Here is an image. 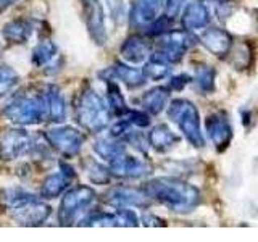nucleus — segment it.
<instances>
[{"label":"nucleus","instance_id":"nucleus-2","mask_svg":"<svg viewBox=\"0 0 258 242\" xmlns=\"http://www.w3.org/2000/svg\"><path fill=\"white\" fill-rule=\"evenodd\" d=\"M75 113L79 126L94 134L102 133L111 121V111L107 100L89 84H86L78 95Z\"/></svg>","mask_w":258,"mask_h":242},{"label":"nucleus","instance_id":"nucleus-28","mask_svg":"<svg viewBox=\"0 0 258 242\" xmlns=\"http://www.w3.org/2000/svg\"><path fill=\"white\" fill-rule=\"evenodd\" d=\"M84 168H86V174L89 177V181L94 183V184H108L111 179L110 168L99 163V161L94 160V158L87 160Z\"/></svg>","mask_w":258,"mask_h":242},{"label":"nucleus","instance_id":"nucleus-24","mask_svg":"<svg viewBox=\"0 0 258 242\" xmlns=\"http://www.w3.org/2000/svg\"><path fill=\"white\" fill-rule=\"evenodd\" d=\"M207 129H208L210 137H212L213 142L218 145V147H220V145L224 147V145L228 144L229 137H231V129H229L228 121H226L224 118H220V115L208 118Z\"/></svg>","mask_w":258,"mask_h":242},{"label":"nucleus","instance_id":"nucleus-21","mask_svg":"<svg viewBox=\"0 0 258 242\" xmlns=\"http://www.w3.org/2000/svg\"><path fill=\"white\" fill-rule=\"evenodd\" d=\"M179 142L177 137L166 125H158L149 133V145L157 152H168Z\"/></svg>","mask_w":258,"mask_h":242},{"label":"nucleus","instance_id":"nucleus-18","mask_svg":"<svg viewBox=\"0 0 258 242\" xmlns=\"http://www.w3.org/2000/svg\"><path fill=\"white\" fill-rule=\"evenodd\" d=\"M165 0H134L131 18L137 26H145L157 20Z\"/></svg>","mask_w":258,"mask_h":242},{"label":"nucleus","instance_id":"nucleus-19","mask_svg":"<svg viewBox=\"0 0 258 242\" xmlns=\"http://www.w3.org/2000/svg\"><path fill=\"white\" fill-rule=\"evenodd\" d=\"M34 32V24L28 20H12L4 24L2 36L10 44H26Z\"/></svg>","mask_w":258,"mask_h":242},{"label":"nucleus","instance_id":"nucleus-30","mask_svg":"<svg viewBox=\"0 0 258 242\" xmlns=\"http://www.w3.org/2000/svg\"><path fill=\"white\" fill-rule=\"evenodd\" d=\"M20 83V75L8 65L0 67V97L8 94L12 89Z\"/></svg>","mask_w":258,"mask_h":242},{"label":"nucleus","instance_id":"nucleus-6","mask_svg":"<svg viewBox=\"0 0 258 242\" xmlns=\"http://www.w3.org/2000/svg\"><path fill=\"white\" fill-rule=\"evenodd\" d=\"M45 141L63 157L73 158L83 150L86 136L73 126H56L45 133Z\"/></svg>","mask_w":258,"mask_h":242},{"label":"nucleus","instance_id":"nucleus-32","mask_svg":"<svg viewBox=\"0 0 258 242\" xmlns=\"http://www.w3.org/2000/svg\"><path fill=\"white\" fill-rule=\"evenodd\" d=\"M124 119L127 123H131L133 126H139V128H145L150 125V116L147 113H142V111H136V110H127L124 113Z\"/></svg>","mask_w":258,"mask_h":242},{"label":"nucleus","instance_id":"nucleus-15","mask_svg":"<svg viewBox=\"0 0 258 242\" xmlns=\"http://www.w3.org/2000/svg\"><path fill=\"white\" fill-rule=\"evenodd\" d=\"M189 45V39L184 32H169L160 42V52L157 53L168 63H174L182 58L185 48Z\"/></svg>","mask_w":258,"mask_h":242},{"label":"nucleus","instance_id":"nucleus-14","mask_svg":"<svg viewBox=\"0 0 258 242\" xmlns=\"http://www.w3.org/2000/svg\"><path fill=\"white\" fill-rule=\"evenodd\" d=\"M44 94V100H45V111L47 116L53 123H63L67 119V113H68V105L67 99L61 92V89L58 86H47Z\"/></svg>","mask_w":258,"mask_h":242},{"label":"nucleus","instance_id":"nucleus-36","mask_svg":"<svg viewBox=\"0 0 258 242\" xmlns=\"http://www.w3.org/2000/svg\"><path fill=\"white\" fill-rule=\"evenodd\" d=\"M18 0H0V13L2 12H5L8 7H12V5H15Z\"/></svg>","mask_w":258,"mask_h":242},{"label":"nucleus","instance_id":"nucleus-1","mask_svg":"<svg viewBox=\"0 0 258 242\" xmlns=\"http://www.w3.org/2000/svg\"><path fill=\"white\" fill-rule=\"evenodd\" d=\"M144 191L149 197L157 199L173 212H190L199 204V192L196 188L168 177H158L147 183Z\"/></svg>","mask_w":258,"mask_h":242},{"label":"nucleus","instance_id":"nucleus-35","mask_svg":"<svg viewBox=\"0 0 258 242\" xmlns=\"http://www.w3.org/2000/svg\"><path fill=\"white\" fill-rule=\"evenodd\" d=\"M184 0H168L166 4V12H168V18H173V16L179 12V8L182 5Z\"/></svg>","mask_w":258,"mask_h":242},{"label":"nucleus","instance_id":"nucleus-37","mask_svg":"<svg viewBox=\"0 0 258 242\" xmlns=\"http://www.w3.org/2000/svg\"><path fill=\"white\" fill-rule=\"evenodd\" d=\"M0 55H2V40H0Z\"/></svg>","mask_w":258,"mask_h":242},{"label":"nucleus","instance_id":"nucleus-12","mask_svg":"<svg viewBox=\"0 0 258 242\" xmlns=\"http://www.w3.org/2000/svg\"><path fill=\"white\" fill-rule=\"evenodd\" d=\"M76 173L70 165L60 163V171L48 174L40 186V194L44 199H56L68 189V186L75 181Z\"/></svg>","mask_w":258,"mask_h":242},{"label":"nucleus","instance_id":"nucleus-5","mask_svg":"<svg viewBox=\"0 0 258 242\" xmlns=\"http://www.w3.org/2000/svg\"><path fill=\"white\" fill-rule=\"evenodd\" d=\"M95 191L89 186H76L70 189L61 199L58 220L61 224H73L78 221V218L94 204Z\"/></svg>","mask_w":258,"mask_h":242},{"label":"nucleus","instance_id":"nucleus-7","mask_svg":"<svg viewBox=\"0 0 258 242\" xmlns=\"http://www.w3.org/2000/svg\"><path fill=\"white\" fill-rule=\"evenodd\" d=\"M32 137L23 128H12L0 136V160L13 161L31 152Z\"/></svg>","mask_w":258,"mask_h":242},{"label":"nucleus","instance_id":"nucleus-23","mask_svg":"<svg viewBox=\"0 0 258 242\" xmlns=\"http://www.w3.org/2000/svg\"><path fill=\"white\" fill-rule=\"evenodd\" d=\"M207 21H208V12L204 5L199 2H194V4L187 5V8H185V12H184V16H182V24L185 29L202 28L204 24H207Z\"/></svg>","mask_w":258,"mask_h":242},{"label":"nucleus","instance_id":"nucleus-22","mask_svg":"<svg viewBox=\"0 0 258 242\" xmlns=\"http://www.w3.org/2000/svg\"><path fill=\"white\" fill-rule=\"evenodd\" d=\"M34 199H37L34 194L26 191L24 188H7L0 192V202H2V205L7 210H10V212Z\"/></svg>","mask_w":258,"mask_h":242},{"label":"nucleus","instance_id":"nucleus-31","mask_svg":"<svg viewBox=\"0 0 258 242\" xmlns=\"http://www.w3.org/2000/svg\"><path fill=\"white\" fill-rule=\"evenodd\" d=\"M81 224L83 226H116V216L115 213H105V212H100V213H94L87 218H83L81 220Z\"/></svg>","mask_w":258,"mask_h":242},{"label":"nucleus","instance_id":"nucleus-33","mask_svg":"<svg viewBox=\"0 0 258 242\" xmlns=\"http://www.w3.org/2000/svg\"><path fill=\"white\" fill-rule=\"evenodd\" d=\"M108 7H110V13L113 16V20L118 21L121 16H123V0H107Z\"/></svg>","mask_w":258,"mask_h":242},{"label":"nucleus","instance_id":"nucleus-10","mask_svg":"<svg viewBox=\"0 0 258 242\" xmlns=\"http://www.w3.org/2000/svg\"><path fill=\"white\" fill-rule=\"evenodd\" d=\"M105 202L115 208H129V207H147L149 196L145 191L127 188V186H118L111 188L105 194Z\"/></svg>","mask_w":258,"mask_h":242},{"label":"nucleus","instance_id":"nucleus-4","mask_svg":"<svg viewBox=\"0 0 258 242\" xmlns=\"http://www.w3.org/2000/svg\"><path fill=\"white\" fill-rule=\"evenodd\" d=\"M168 116L179 126V129L187 137L190 144H194L196 147H202L204 145V137H202L200 125H199V113L197 108L189 100L184 99L173 100L168 108Z\"/></svg>","mask_w":258,"mask_h":242},{"label":"nucleus","instance_id":"nucleus-17","mask_svg":"<svg viewBox=\"0 0 258 242\" xmlns=\"http://www.w3.org/2000/svg\"><path fill=\"white\" fill-rule=\"evenodd\" d=\"M119 52H121V56L124 58V62L139 65L147 58H150V44H149V40L144 39L142 36H131L123 42Z\"/></svg>","mask_w":258,"mask_h":242},{"label":"nucleus","instance_id":"nucleus-29","mask_svg":"<svg viewBox=\"0 0 258 242\" xmlns=\"http://www.w3.org/2000/svg\"><path fill=\"white\" fill-rule=\"evenodd\" d=\"M202 40H204V44L215 53H223L226 48H228V37H226L224 32L218 29L204 32Z\"/></svg>","mask_w":258,"mask_h":242},{"label":"nucleus","instance_id":"nucleus-27","mask_svg":"<svg viewBox=\"0 0 258 242\" xmlns=\"http://www.w3.org/2000/svg\"><path fill=\"white\" fill-rule=\"evenodd\" d=\"M107 103L110 107V111L115 113L118 116H123L124 113L129 110L127 103L124 100V95L121 94V89L116 86L115 81H108L107 86Z\"/></svg>","mask_w":258,"mask_h":242},{"label":"nucleus","instance_id":"nucleus-11","mask_svg":"<svg viewBox=\"0 0 258 242\" xmlns=\"http://www.w3.org/2000/svg\"><path fill=\"white\" fill-rule=\"evenodd\" d=\"M108 168L111 176L124 177V179H136V177H142L150 173V166L147 161L133 155H126V152L118 158L111 160Z\"/></svg>","mask_w":258,"mask_h":242},{"label":"nucleus","instance_id":"nucleus-8","mask_svg":"<svg viewBox=\"0 0 258 242\" xmlns=\"http://www.w3.org/2000/svg\"><path fill=\"white\" fill-rule=\"evenodd\" d=\"M81 2H83V15L89 36L97 45H103L108 39V32L102 2L100 0H81Z\"/></svg>","mask_w":258,"mask_h":242},{"label":"nucleus","instance_id":"nucleus-34","mask_svg":"<svg viewBox=\"0 0 258 242\" xmlns=\"http://www.w3.org/2000/svg\"><path fill=\"white\" fill-rule=\"evenodd\" d=\"M141 221H142L145 226H163V224H165L163 220H160L158 216L152 215V213H144L142 218H141Z\"/></svg>","mask_w":258,"mask_h":242},{"label":"nucleus","instance_id":"nucleus-25","mask_svg":"<svg viewBox=\"0 0 258 242\" xmlns=\"http://www.w3.org/2000/svg\"><path fill=\"white\" fill-rule=\"evenodd\" d=\"M166 102H168V91L163 87H155L152 91H147L141 99L142 107L149 113H153V115H157V113L163 110L166 107Z\"/></svg>","mask_w":258,"mask_h":242},{"label":"nucleus","instance_id":"nucleus-13","mask_svg":"<svg viewBox=\"0 0 258 242\" xmlns=\"http://www.w3.org/2000/svg\"><path fill=\"white\" fill-rule=\"evenodd\" d=\"M99 76L103 79V81H121V83H124L127 87L131 89H136V87H141L144 86L145 83V76L141 70H137L134 67H129L126 63H121V62H116L113 67H108L107 70H103L99 73Z\"/></svg>","mask_w":258,"mask_h":242},{"label":"nucleus","instance_id":"nucleus-16","mask_svg":"<svg viewBox=\"0 0 258 242\" xmlns=\"http://www.w3.org/2000/svg\"><path fill=\"white\" fill-rule=\"evenodd\" d=\"M58 47H56L52 40H42V42H39L34 50H32V55H31V62L34 67L37 68H42L45 73L50 71V68H56V71L61 70L58 68L60 63H58Z\"/></svg>","mask_w":258,"mask_h":242},{"label":"nucleus","instance_id":"nucleus-26","mask_svg":"<svg viewBox=\"0 0 258 242\" xmlns=\"http://www.w3.org/2000/svg\"><path fill=\"white\" fill-rule=\"evenodd\" d=\"M169 71H171L169 63L161 58V56H158L157 53L150 56V60L145 63L142 68L145 79H152V81H160V79L166 78L169 75Z\"/></svg>","mask_w":258,"mask_h":242},{"label":"nucleus","instance_id":"nucleus-20","mask_svg":"<svg viewBox=\"0 0 258 242\" xmlns=\"http://www.w3.org/2000/svg\"><path fill=\"white\" fill-rule=\"evenodd\" d=\"M94 152L99 155V158H102L105 161H111L126 152L124 141L118 139L115 136L100 137V139H97L94 142Z\"/></svg>","mask_w":258,"mask_h":242},{"label":"nucleus","instance_id":"nucleus-3","mask_svg":"<svg viewBox=\"0 0 258 242\" xmlns=\"http://www.w3.org/2000/svg\"><path fill=\"white\" fill-rule=\"evenodd\" d=\"M4 116L16 126H34L47 118L42 92L23 91L4 107Z\"/></svg>","mask_w":258,"mask_h":242},{"label":"nucleus","instance_id":"nucleus-9","mask_svg":"<svg viewBox=\"0 0 258 242\" xmlns=\"http://www.w3.org/2000/svg\"><path fill=\"white\" fill-rule=\"evenodd\" d=\"M50 213H52L50 205H47L45 202L39 200V199L31 200V202H28V204H24V205L15 208L10 212L13 220L18 224H23V226L44 224L48 220Z\"/></svg>","mask_w":258,"mask_h":242}]
</instances>
